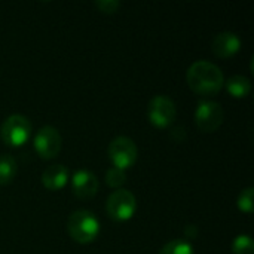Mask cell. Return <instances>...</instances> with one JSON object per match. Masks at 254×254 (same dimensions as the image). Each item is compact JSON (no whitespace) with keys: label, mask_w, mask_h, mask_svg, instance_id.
Returning a JSON list of instances; mask_svg holds the SVG:
<instances>
[{"label":"cell","mask_w":254,"mask_h":254,"mask_svg":"<svg viewBox=\"0 0 254 254\" xmlns=\"http://www.w3.org/2000/svg\"><path fill=\"white\" fill-rule=\"evenodd\" d=\"M186 80L190 89L199 95H216L225 83L223 71L213 63L199 60L190 64L186 73Z\"/></svg>","instance_id":"6da1fadb"},{"label":"cell","mask_w":254,"mask_h":254,"mask_svg":"<svg viewBox=\"0 0 254 254\" xmlns=\"http://www.w3.org/2000/svg\"><path fill=\"white\" fill-rule=\"evenodd\" d=\"M67 229L70 237L79 244H89L100 234V222L94 213L88 210H76L68 216Z\"/></svg>","instance_id":"7a4b0ae2"},{"label":"cell","mask_w":254,"mask_h":254,"mask_svg":"<svg viewBox=\"0 0 254 254\" xmlns=\"http://www.w3.org/2000/svg\"><path fill=\"white\" fill-rule=\"evenodd\" d=\"M107 153H109V159L112 161L113 167L124 170V171L127 168L132 167L138 158L137 144L134 143L132 138L125 137V135H119V137L113 138L109 144Z\"/></svg>","instance_id":"3957f363"},{"label":"cell","mask_w":254,"mask_h":254,"mask_svg":"<svg viewBox=\"0 0 254 254\" xmlns=\"http://www.w3.org/2000/svg\"><path fill=\"white\" fill-rule=\"evenodd\" d=\"M31 134V122L24 115H10L0 127V137L9 146H22Z\"/></svg>","instance_id":"277c9868"},{"label":"cell","mask_w":254,"mask_h":254,"mask_svg":"<svg viewBox=\"0 0 254 254\" xmlns=\"http://www.w3.org/2000/svg\"><path fill=\"white\" fill-rule=\"evenodd\" d=\"M225 112L220 103L213 100H201L195 109V124L202 132H214L220 128Z\"/></svg>","instance_id":"5b68a950"},{"label":"cell","mask_w":254,"mask_h":254,"mask_svg":"<svg viewBox=\"0 0 254 254\" xmlns=\"http://www.w3.org/2000/svg\"><path fill=\"white\" fill-rule=\"evenodd\" d=\"M106 210L110 219L116 222H127L137 210V199L129 190L118 189L107 198Z\"/></svg>","instance_id":"8992f818"},{"label":"cell","mask_w":254,"mask_h":254,"mask_svg":"<svg viewBox=\"0 0 254 254\" xmlns=\"http://www.w3.org/2000/svg\"><path fill=\"white\" fill-rule=\"evenodd\" d=\"M177 116V107L168 95H155L147 104V118L156 128L170 127Z\"/></svg>","instance_id":"52a82bcc"},{"label":"cell","mask_w":254,"mask_h":254,"mask_svg":"<svg viewBox=\"0 0 254 254\" xmlns=\"http://www.w3.org/2000/svg\"><path fill=\"white\" fill-rule=\"evenodd\" d=\"M63 147V138L55 127L45 125L40 128L34 137V149L37 155L43 159L55 158Z\"/></svg>","instance_id":"ba28073f"},{"label":"cell","mask_w":254,"mask_h":254,"mask_svg":"<svg viewBox=\"0 0 254 254\" xmlns=\"http://www.w3.org/2000/svg\"><path fill=\"white\" fill-rule=\"evenodd\" d=\"M71 189L76 198L86 201L97 195L98 190V179L89 170H79L71 177Z\"/></svg>","instance_id":"9c48e42d"},{"label":"cell","mask_w":254,"mask_h":254,"mask_svg":"<svg viewBox=\"0 0 254 254\" xmlns=\"http://www.w3.org/2000/svg\"><path fill=\"white\" fill-rule=\"evenodd\" d=\"M213 52L219 58H229L235 55L241 48V39L238 34L232 31H222L219 33L211 43Z\"/></svg>","instance_id":"30bf717a"},{"label":"cell","mask_w":254,"mask_h":254,"mask_svg":"<svg viewBox=\"0 0 254 254\" xmlns=\"http://www.w3.org/2000/svg\"><path fill=\"white\" fill-rule=\"evenodd\" d=\"M68 182V170L64 165L55 164L48 167L42 174V183L48 190H60Z\"/></svg>","instance_id":"8fae6325"},{"label":"cell","mask_w":254,"mask_h":254,"mask_svg":"<svg viewBox=\"0 0 254 254\" xmlns=\"http://www.w3.org/2000/svg\"><path fill=\"white\" fill-rule=\"evenodd\" d=\"M223 86H226V91L234 95L235 98H244L250 94L252 91V82L249 77L243 76V74H234L231 76Z\"/></svg>","instance_id":"7c38bea8"},{"label":"cell","mask_w":254,"mask_h":254,"mask_svg":"<svg viewBox=\"0 0 254 254\" xmlns=\"http://www.w3.org/2000/svg\"><path fill=\"white\" fill-rule=\"evenodd\" d=\"M18 173V165L13 156L0 155V186L9 185Z\"/></svg>","instance_id":"4fadbf2b"},{"label":"cell","mask_w":254,"mask_h":254,"mask_svg":"<svg viewBox=\"0 0 254 254\" xmlns=\"http://www.w3.org/2000/svg\"><path fill=\"white\" fill-rule=\"evenodd\" d=\"M193 246L188 240H173L168 244H165L159 254H193Z\"/></svg>","instance_id":"5bb4252c"},{"label":"cell","mask_w":254,"mask_h":254,"mask_svg":"<svg viewBox=\"0 0 254 254\" xmlns=\"http://www.w3.org/2000/svg\"><path fill=\"white\" fill-rule=\"evenodd\" d=\"M234 254H254V241L250 235H238L232 243Z\"/></svg>","instance_id":"9a60e30c"},{"label":"cell","mask_w":254,"mask_h":254,"mask_svg":"<svg viewBox=\"0 0 254 254\" xmlns=\"http://www.w3.org/2000/svg\"><path fill=\"white\" fill-rule=\"evenodd\" d=\"M127 182V173L116 167H112L106 173V183L113 189H121V186Z\"/></svg>","instance_id":"2e32d148"},{"label":"cell","mask_w":254,"mask_h":254,"mask_svg":"<svg viewBox=\"0 0 254 254\" xmlns=\"http://www.w3.org/2000/svg\"><path fill=\"white\" fill-rule=\"evenodd\" d=\"M253 196H254V189L252 188V186L246 188V189L240 193L237 204H238V208H240L243 213H247V214H252V213H253V207H254Z\"/></svg>","instance_id":"e0dca14e"},{"label":"cell","mask_w":254,"mask_h":254,"mask_svg":"<svg viewBox=\"0 0 254 254\" xmlns=\"http://www.w3.org/2000/svg\"><path fill=\"white\" fill-rule=\"evenodd\" d=\"M119 6H121L119 0H95V7L106 15L115 13L119 9Z\"/></svg>","instance_id":"ac0fdd59"},{"label":"cell","mask_w":254,"mask_h":254,"mask_svg":"<svg viewBox=\"0 0 254 254\" xmlns=\"http://www.w3.org/2000/svg\"><path fill=\"white\" fill-rule=\"evenodd\" d=\"M185 234H186V237H188V238L193 240V238H196V235H198V228H196L195 225H188V226H186Z\"/></svg>","instance_id":"d6986e66"}]
</instances>
